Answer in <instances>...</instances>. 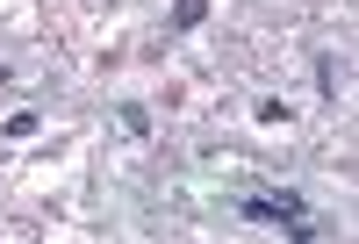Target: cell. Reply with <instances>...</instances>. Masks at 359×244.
<instances>
[{
    "mask_svg": "<svg viewBox=\"0 0 359 244\" xmlns=\"http://www.w3.org/2000/svg\"><path fill=\"white\" fill-rule=\"evenodd\" d=\"M208 8H216V0H172V36L201 29V22H208Z\"/></svg>",
    "mask_w": 359,
    "mask_h": 244,
    "instance_id": "3",
    "label": "cell"
},
{
    "mask_svg": "<svg viewBox=\"0 0 359 244\" xmlns=\"http://www.w3.org/2000/svg\"><path fill=\"white\" fill-rule=\"evenodd\" d=\"M123 130H130V137H151V108L130 101V108H123Z\"/></svg>",
    "mask_w": 359,
    "mask_h": 244,
    "instance_id": "6",
    "label": "cell"
},
{
    "mask_svg": "<svg viewBox=\"0 0 359 244\" xmlns=\"http://www.w3.org/2000/svg\"><path fill=\"white\" fill-rule=\"evenodd\" d=\"M252 122H259V130H287V122H294V108H287L280 94H266V101H252Z\"/></svg>",
    "mask_w": 359,
    "mask_h": 244,
    "instance_id": "2",
    "label": "cell"
},
{
    "mask_svg": "<svg viewBox=\"0 0 359 244\" xmlns=\"http://www.w3.org/2000/svg\"><path fill=\"white\" fill-rule=\"evenodd\" d=\"M245 223H259V230H287V223H302L309 216V201L302 194H287V187H273V194H237L230 201Z\"/></svg>",
    "mask_w": 359,
    "mask_h": 244,
    "instance_id": "1",
    "label": "cell"
},
{
    "mask_svg": "<svg viewBox=\"0 0 359 244\" xmlns=\"http://www.w3.org/2000/svg\"><path fill=\"white\" fill-rule=\"evenodd\" d=\"M36 130H43L36 108H15V115H8V137H36Z\"/></svg>",
    "mask_w": 359,
    "mask_h": 244,
    "instance_id": "5",
    "label": "cell"
},
{
    "mask_svg": "<svg viewBox=\"0 0 359 244\" xmlns=\"http://www.w3.org/2000/svg\"><path fill=\"white\" fill-rule=\"evenodd\" d=\"M316 94H323V101H331V94H338V57H331V50H323V57H316Z\"/></svg>",
    "mask_w": 359,
    "mask_h": 244,
    "instance_id": "4",
    "label": "cell"
}]
</instances>
